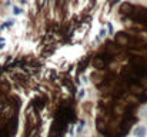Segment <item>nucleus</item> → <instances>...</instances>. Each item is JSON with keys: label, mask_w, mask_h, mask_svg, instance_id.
<instances>
[{"label": "nucleus", "mask_w": 147, "mask_h": 137, "mask_svg": "<svg viewBox=\"0 0 147 137\" xmlns=\"http://www.w3.org/2000/svg\"><path fill=\"white\" fill-rule=\"evenodd\" d=\"M116 43L120 45V46H127L129 45V37L126 36V33H123V32L117 33V34H116Z\"/></svg>", "instance_id": "f03ea898"}, {"label": "nucleus", "mask_w": 147, "mask_h": 137, "mask_svg": "<svg viewBox=\"0 0 147 137\" xmlns=\"http://www.w3.org/2000/svg\"><path fill=\"white\" fill-rule=\"evenodd\" d=\"M134 134L137 137H144V134H146V129H144V127H137V129L134 130Z\"/></svg>", "instance_id": "0eeeda50"}, {"label": "nucleus", "mask_w": 147, "mask_h": 137, "mask_svg": "<svg viewBox=\"0 0 147 137\" xmlns=\"http://www.w3.org/2000/svg\"><path fill=\"white\" fill-rule=\"evenodd\" d=\"M133 10H134V6L130 4V3H123L121 7H120V11H121L123 14H131Z\"/></svg>", "instance_id": "20e7f679"}, {"label": "nucleus", "mask_w": 147, "mask_h": 137, "mask_svg": "<svg viewBox=\"0 0 147 137\" xmlns=\"http://www.w3.org/2000/svg\"><path fill=\"white\" fill-rule=\"evenodd\" d=\"M104 60L103 59H100V57H94L93 59V66H94V69H97V70H101V69H104Z\"/></svg>", "instance_id": "39448f33"}, {"label": "nucleus", "mask_w": 147, "mask_h": 137, "mask_svg": "<svg viewBox=\"0 0 147 137\" xmlns=\"http://www.w3.org/2000/svg\"><path fill=\"white\" fill-rule=\"evenodd\" d=\"M131 14H133V19L137 22H142V23L147 22V9L144 7H134Z\"/></svg>", "instance_id": "f257e3e1"}, {"label": "nucleus", "mask_w": 147, "mask_h": 137, "mask_svg": "<svg viewBox=\"0 0 147 137\" xmlns=\"http://www.w3.org/2000/svg\"><path fill=\"white\" fill-rule=\"evenodd\" d=\"M130 90H131V93H136V94H142V93H143L142 86H131Z\"/></svg>", "instance_id": "6e6552de"}, {"label": "nucleus", "mask_w": 147, "mask_h": 137, "mask_svg": "<svg viewBox=\"0 0 147 137\" xmlns=\"http://www.w3.org/2000/svg\"><path fill=\"white\" fill-rule=\"evenodd\" d=\"M92 80H93L94 83H100V82L103 80V77H101V74H100V70H96V72L92 74Z\"/></svg>", "instance_id": "423d86ee"}, {"label": "nucleus", "mask_w": 147, "mask_h": 137, "mask_svg": "<svg viewBox=\"0 0 147 137\" xmlns=\"http://www.w3.org/2000/svg\"><path fill=\"white\" fill-rule=\"evenodd\" d=\"M140 86H147V76H142L140 77Z\"/></svg>", "instance_id": "1a4fd4ad"}, {"label": "nucleus", "mask_w": 147, "mask_h": 137, "mask_svg": "<svg viewBox=\"0 0 147 137\" xmlns=\"http://www.w3.org/2000/svg\"><path fill=\"white\" fill-rule=\"evenodd\" d=\"M106 50H107V53H109V54H111V56H113V54H119L121 49L117 46V43H109V45L106 46Z\"/></svg>", "instance_id": "7ed1b4c3"}]
</instances>
